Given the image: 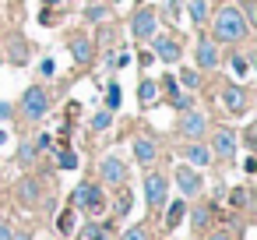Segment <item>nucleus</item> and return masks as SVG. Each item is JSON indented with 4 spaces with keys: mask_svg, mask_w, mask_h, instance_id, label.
Here are the masks:
<instances>
[{
    "mask_svg": "<svg viewBox=\"0 0 257 240\" xmlns=\"http://www.w3.org/2000/svg\"><path fill=\"white\" fill-rule=\"evenodd\" d=\"M211 36H215V43H239L246 36V22L239 15V8H222L211 22Z\"/></svg>",
    "mask_w": 257,
    "mask_h": 240,
    "instance_id": "1",
    "label": "nucleus"
},
{
    "mask_svg": "<svg viewBox=\"0 0 257 240\" xmlns=\"http://www.w3.org/2000/svg\"><path fill=\"white\" fill-rule=\"evenodd\" d=\"M22 110H25L29 120H43V117L50 113V96H46V89H43V85H32V89L25 92V99H22Z\"/></svg>",
    "mask_w": 257,
    "mask_h": 240,
    "instance_id": "2",
    "label": "nucleus"
},
{
    "mask_svg": "<svg viewBox=\"0 0 257 240\" xmlns=\"http://www.w3.org/2000/svg\"><path fill=\"white\" fill-rule=\"evenodd\" d=\"M204 131H208V117H204L201 110H183V113H180V134H183L187 141H201Z\"/></svg>",
    "mask_w": 257,
    "mask_h": 240,
    "instance_id": "3",
    "label": "nucleus"
},
{
    "mask_svg": "<svg viewBox=\"0 0 257 240\" xmlns=\"http://www.w3.org/2000/svg\"><path fill=\"white\" fill-rule=\"evenodd\" d=\"M74 205H78V208H85V212H92V215L106 212V201H102L99 184H81V187L74 191Z\"/></svg>",
    "mask_w": 257,
    "mask_h": 240,
    "instance_id": "4",
    "label": "nucleus"
},
{
    "mask_svg": "<svg viewBox=\"0 0 257 240\" xmlns=\"http://www.w3.org/2000/svg\"><path fill=\"white\" fill-rule=\"evenodd\" d=\"M155 29H159V15H155V8H138V15H134V22H131V32H134L138 39H152Z\"/></svg>",
    "mask_w": 257,
    "mask_h": 240,
    "instance_id": "5",
    "label": "nucleus"
},
{
    "mask_svg": "<svg viewBox=\"0 0 257 240\" xmlns=\"http://www.w3.org/2000/svg\"><path fill=\"white\" fill-rule=\"evenodd\" d=\"M166 187H169V184H166L162 173H148V177H145V201L159 208V205L166 201Z\"/></svg>",
    "mask_w": 257,
    "mask_h": 240,
    "instance_id": "6",
    "label": "nucleus"
},
{
    "mask_svg": "<svg viewBox=\"0 0 257 240\" xmlns=\"http://www.w3.org/2000/svg\"><path fill=\"white\" fill-rule=\"evenodd\" d=\"M99 173H102L106 184H123V180H127V166H123L120 155H106L102 166H99Z\"/></svg>",
    "mask_w": 257,
    "mask_h": 240,
    "instance_id": "7",
    "label": "nucleus"
},
{
    "mask_svg": "<svg viewBox=\"0 0 257 240\" xmlns=\"http://www.w3.org/2000/svg\"><path fill=\"white\" fill-rule=\"evenodd\" d=\"M211 155L232 159V155H236V131H218L215 141H211Z\"/></svg>",
    "mask_w": 257,
    "mask_h": 240,
    "instance_id": "8",
    "label": "nucleus"
},
{
    "mask_svg": "<svg viewBox=\"0 0 257 240\" xmlns=\"http://www.w3.org/2000/svg\"><path fill=\"white\" fill-rule=\"evenodd\" d=\"M194 57H197V67L211 71V67L218 64V46H215V39H201L197 50H194Z\"/></svg>",
    "mask_w": 257,
    "mask_h": 240,
    "instance_id": "9",
    "label": "nucleus"
},
{
    "mask_svg": "<svg viewBox=\"0 0 257 240\" xmlns=\"http://www.w3.org/2000/svg\"><path fill=\"white\" fill-rule=\"evenodd\" d=\"M176 184L183 194H201V173L190 166H176Z\"/></svg>",
    "mask_w": 257,
    "mask_h": 240,
    "instance_id": "10",
    "label": "nucleus"
},
{
    "mask_svg": "<svg viewBox=\"0 0 257 240\" xmlns=\"http://www.w3.org/2000/svg\"><path fill=\"white\" fill-rule=\"evenodd\" d=\"M155 57L166 60V64H176V60H180V43L169 39V36H159V39H155Z\"/></svg>",
    "mask_w": 257,
    "mask_h": 240,
    "instance_id": "11",
    "label": "nucleus"
},
{
    "mask_svg": "<svg viewBox=\"0 0 257 240\" xmlns=\"http://www.w3.org/2000/svg\"><path fill=\"white\" fill-rule=\"evenodd\" d=\"M222 103H225V110H232V113H243V110H246V92H243L239 85H225V92H222Z\"/></svg>",
    "mask_w": 257,
    "mask_h": 240,
    "instance_id": "12",
    "label": "nucleus"
},
{
    "mask_svg": "<svg viewBox=\"0 0 257 240\" xmlns=\"http://www.w3.org/2000/svg\"><path fill=\"white\" fill-rule=\"evenodd\" d=\"M155 155H159V148H155V141L152 138H134V159L145 166V163H155Z\"/></svg>",
    "mask_w": 257,
    "mask_h": 240,
    "instance_id": "13",
    "label": "nucleus"
},
{
    "mask_svg": "<svg viewBox=\"0 0 257 240\" xmlns=\"http://www.w3.org/2000/svg\"><path fill=\"white\" fill-rule=\"evenodd\" d=\"M183 155L190 159V166H208V163H211V148H204L201 141H190Z\"/></svg>",
    "mask_w": 257,
    "mask_h": 240,
    "instance_id": "14",
    "label": "nucleus"
},
{
    "mask_svg": "<svg viewBox=\"0 0 257 240\" xmlns=\"http://www.w3.org/2000/svg\"><path fill=\"white\" fill-rule=\"evenodd\" d=\"M71 53H74L78 64H88V60H92V43H88L85 36H74V39H71Z\"/></svg>",
    "mask_w": 257,
    "mask_h": 240,
    "instance_id": "15",
    "label": "nucleus"
},
{
    "mask_svg": "<svg viewBox=\"0 0 257 240\" xmlns=\"http://www.w3.org/2000/svg\"><path fill=\"white\" fill-rule=\"evenodd\" d=\"M155 96H159V85H155L152 78H145V82L138 85V99H141V106H152V103H155Z\"/></svg>",
    "mask_w": 257,
    "mask_h": 240,
    "instance_id": "16",
    "label": "nucleus"
},
{
    "mask_svg": "<svg viewBox=\"0 0 257 240\" xmlns=\"http://www.w3.org/2000/svg\"><path fill=\"white\" fill-rule=\"evenodd\" d=\"M18 198H22L25 205H36V201H39V184H36V180H22V184H18Z\"/></svg>",
    "mask_w": 257,
    "mask_h": 240,
    "instance_id": "17",
    "label": "nucleus"
},
{
    "mask_svg": "<svg viewBox=\"0 0 257 240\" xmlns=\"http://www.w3.org/2000/svg\"><path fill=\"white\" fill-rule=\"evenodd\" d=\"M183 212H187V208H183V201H173V205L166 208V226H169V229H176V226L183 222Z\"/></svg>",
    "mask_w": 257,
    "mask_h": 240,
    "instance_id": "18",
    "label": "nucleus"
},
{
    "mask_svg": "<svg viewBox=\"0 0 257 240\" xmlns=\"http://www.w3.org/2000/svg\"><path fill=\"white\" fill-rule=\"evenodd\" d=\"M131 205H134V194L123 187V191H120V198H116V205H113V208H116V219H123V215L131 212Z\"/></svg>",
    "mask_w": 257,
    "mask_h": 240,
    "instance_id": "19",
    "label": "nucleus"
},
{
    "mask_svg": "<svg viewBox=\"0 0 257 240\" xmlns=\"http://www.w3.org/2000/svg\"><path fill=\"white\" fill-rule=\"evenodd\" d=\"M190 18L201 25V22H208V0H190Z\"/></svg>",
    "mask_w": 257,
    "mask_h": 240,
    "instance_id": "20",
    "label": "nucleus"
},
{
    "mask_svg": "<svg viewBox=\"0 0 257 240\" xmlns=\"http://www.w3.org/2000/svg\"><path fill=\"white\" fill-rule=\"evenodd\" d=\"M120 99H123V96H120V89H116V85H109V89H106V110H109V113H113V110H120Z\"/></svg>",
    "mask_w": 257,
    "mask_h": 240,
    "instance_id": "21",
    "label": "nucleus"
},
{
    "mask_svg": "<svg viewBox=\"0 0 257 240\" xmlns=\"http://www.w3.org/2000/svg\"><path fill=\"white\" fill-rule=\"evenodd\" d=\"M180 85H183V89H197V85H201L197 71H190V67H187V71H180Z\"/></svg>",
    "mask_w": 257,
    "mask_h": 240,
    "instance_id": "22",
    "label": "nucleus"
},
{
    "mask_svg": "<svg viewBox=\"0 0 257 240\" xmlns=\"http://www.w3.org/2000/svg\"><path fill=\"white\" fill-rule=\"evenodd\" d=\"M109 124H113V113H109V110H102V113L92 117V127H95V131H106Z\"/></svg>",
    "mask_w": 257,
    "mask_h": 240,
    "instance_id": "23",
    "label": "nucleus"
},
{
    "mask_svg": "<svg viewBox=\"0 0 257 240\" xmlns=\"http://www.w3.org/2000/svg\"><path fill=\"white\" fill-rule=\"evenodd\" d=\"M57 229H60V233H64V236H67V233H71V229H74V212H64V215H60V219H57Z\"/></svg>",
    "mask_w": 257,
    "mask_h": 240,
    "instance_id": "24",
    "label": "nucleus"
},
{
    "mask_svg": "<svg viewBox=\"0 0 257 240\" xmlns=\"http://www.w3.org/2000/svg\"><path fill=\"white\" fill-rule=\"evenodd\" d=\"M60 166H64V170H74V166H78V155H74L71 148H64V152H60Z\"/></svg>",
    "mask_w": 257,
    "mask_h": 240,
    "instance_id": "25",
    "label": "nucleus"
},
{
    "mask_svg": "<svg viewBox=\"0 0 257 240\" xmlns=\"http://www.w3.org/2000/svg\"><path fill=\"white\" fill-rule=\"evenodd\" d=\"M123 240H148V229H145V226H131V229L123 233Z\"/></svg>",
    "mask_w": 257,
    "mask_h": 240,
    "instance_id": "26",
    "label": "nucleus"
},
{
    "mask_svg": "<svg viewBox=\"0 0 257 240\" xmlns=\"http://www.w3.org/2000/svg\"><path fill=\"white\" fill-rule=\"evenodd\" d=\"M85 240H106V229L102 226H85Z\"/></svg>",
    "mask_w": 257,
    "mask_h": 240,
    "instance_id": "27",
    "label": "nucleus"
},
{
    "mask_svg": "<svg viewBox=\"0 0 257 240\" xmlns=\"http://www.w3.org/2000/svg\"><path fill=\"white\" fill-rule=\"evenodd\" d=\"M36 152H39V148H36L32 141H25V145H22V155H18V159H22V163H29V159H36Z\"/></svg>",
    "mask_w": 257,
    "mask_h": 240,
    "instance_id": "28",
    "label": "nucleus"
},
{
    "mask_svg": "<svg viewBox=\"0 0 257 240\" xmlns=\"http://www.w3.org/2000/svg\"><path fill=\"white\" fill-rule=\"evenodd\" d=\"M190 219H194V229H204V226H208V212H204V208H197Z\"/></svg>",
    "mask_w": 257,
    "mask_h": 240,
    "instance_id": "29",
    "label": "nucleus"
},
{
    "mask_svg": "<svg viewBox=\"0 0 257 240\" xmlns=\"http://www.w3.org/2000/svg\"><path fill=\"white\" fill-rule=\"evenodd\" d=\"M232 71H236L239 78H246V71H250V67H246V60H243V57H232Z\"/></svg>",
    "mask_w": 257,
    "mask_h": 240,
    "instance_id": "30",
    "label": "nucleus"
},
{
    "mask_svg": "<svg viewBox=\"0 0 257 240\" xmlns=\"http://www.w3.org/2000/svg\"><path fill=\"white\" fill-rule=\"evenodd\" d=\"M102 15H106V8H99V4H88V18H92V22H99Z\"/></svg>",
    "mask_w": 257,
    "mask_h": 240,
    "instance_id": "31",
    "label": "nucleus"
},
{
    "mask_svg": "<svg viewBox=\"0 0 257 240\" xmlns=\"http://www.w3.org/2000/svg\"><path fill=\"white\" fill-rule=\"evenodd\" d=\"M8 117H11V103L0 99V120H8Z\"/></svg>",
    "mask_w": 257,
    "mask_h": 240,
    "instance_id": "32",
    "label": "nucleus"
},
{
    "mask_svg": "<svg viewBox=\"0 0 257 240\" xmlns=\"http://www.w3.org/2000/svg\"><path fill=\"white\" fill-rule=\"evenodd\" d=\"M243 170H246V173H253V170H257V159H253V155H250V159H243Z\"/></svg>",
    "mask_w": 257,
    "mask_h": 240,
    "instance_id": "33",
    "label": "nucleus"
},
{
    "mask_svg": "<svg viewBox=\"0 0 257 240\" xmlns=\"http://www.w3.org/2000/svg\"><path fill=\"white\" fill-rule=\"evenodd\" d=\"M0 240H11V229L8 226H0Z\"/></svg>",
    "mask_w": 257,
    "mask_h": 240,
    "instance_id": "34",
    "label": "nucleus"
},
{
    "mask_svg": "<svg viewBox=\"0 0 257 240\" xmlns=\"http://www.w3.org/2000/svg\"><path fill=\"white\" fill-rule=\"evenodd\" d=\"M208 240H229V233H211Z\"/></svg>",
    "mask_w": 257,
    "mask_h": 240,
    "instance_id": "35",
    "label": "nucleus"
},
{
    "mask_svg": "<svg viewBox=\"0 0 257 240\" xmlns=\"http://www.w3.org/2000/svg\"><path fill=\"white\" fill-rule=\"evenodd\" d=\"M4 141H8V131H0V145H4Z\"/></svg>",
    "mask_w": 257,
    "mask_h": 240,
    "instance_id": "36",
    "label": "nucleus"
},
{
    "mask_svg": "<svg viewBox=\"0 0 257 240\" xmlns=\"http://www.w3.org/2000/svg\"><path fill=\"white\" fill-rule=\"evenodd\" d=\"M85 4H99V0H85Z\"/></svg>",
    "mask_w": 257,
    "mask_h": 240,
    "instance_id": "37",
    "label": "nucleus"
},
{
    "mask_svg": "<svg viewBox=\"0 0 257 240\" xmlns=\"http://www.w3.org/2000/svg\"><path fill=\"white\" fill-rule=\"evenodd\" d=\"M11 240H15V236H11ZM18 240H29V236H18Z\"/></svg>",
    "mask_w": 257,
    "mask_h": 240,
    "instance_id": "38",
    "label": "nucleus"
},
{
    "mask_svg": "<svg viewBox=\"0 0 257 240\" xmlns=\"http://www.w3.org/2000/svg\"><path fill=\"white\" fill-rule=\"evenodd\" d=\"M46 4H57V0H46Z\"/></svg>",
    "mask_w": 257,
    "mask_h": 240,
    "instance_id": "39",
    "label": "nucleus"
}]
</instances>
